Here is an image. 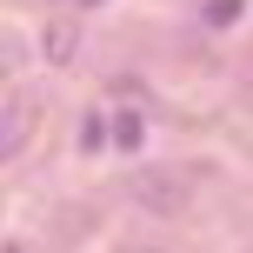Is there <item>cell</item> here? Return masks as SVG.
<instances>
[{
	"label": "cell",
	"mask_w": 253,
	"mask_h": 253,
	"mask_svg": "<svg viewBox=\"0 0 253 253\" xmlns=\"http://www.w3.org/2000/svg\"><path fill=\"white\" fill-rule=\"evenodd\" d=\"M193 187H200L193 167H147V173H133V200L147 213H180L193 200Z\"/></svg>",
	"instance_id": "6da1fadb"
},
{
	"label": "cell",
	"mask_w": 253,
	"mask_h": 253,
	"mask_svg": "<svg viewBox=\"0 0 253 253\" xmlns=\"http://www.w3.org/2000/svg\"><path fill=\"white\" fill-rule=\"evenodd\" d=\"M27 133H34V107H27V100L0 107V160H13V153L27 147Z\"/></svg>",
	"instance_id": "7a4b0ae2"
},
{
	"label": "cell",
	"mask_w": 253,
	"mask_h": 253,
	"mask_svg": "<svg viewBox=\"0 0 253 253\" xmlns=\"http://www.w3.org/2000/svg\"><path fill=\"white\" fill-rule=\"evenodd\" d=\"M114 147H140V114H120L114 120Z\"/></svg>",
	"instance_id": "3957f363"
},
{
	"label": "cell",
	"mask_w": 253,
	"mask_h": 253,
	"mask_svg": "<svg viewBox=\"0 0 253 253\" xmlns=\"http://www.w3.org/2000/svg\"><path fill=\"white\" fill-rule=\"evenodd\" d=\"M233 13H240V0H207V20H213V27L233 20Z\"/></svg>",
	"instance_id": "277c9868"
},
{
	"label": "cell",
	"mask_w": 253,
	"mask_h": 253,
	"mask_svg": "<svg viewBox=\"0 0 253 253\" xmlns=\"http://www.w3.org/2000/svg\"><path fill=\"white\" fill-rule=\"evenodd\" d=\"M126 253H167V247H153V240H140V247H126Z\"/></svg>",
	"instance_id": "5b68a950"
}]
</instances>
